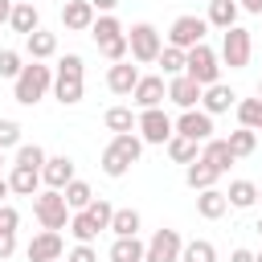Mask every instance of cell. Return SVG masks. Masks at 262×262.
<instances>
[{
	"mask_svg": "<svg viewBox=\"0 0 262 262\" xmlns=\"http://www.w3.org/2000/svg\"><path fill=\"white\" fill-rule=\"evenodd\" d=\"M143 156V139H139V131H123V135H111V143L102 147V156H98V168L111 176V180H119V176H127L131 172V164Z\"/></svg>",
	"mask_w": 262,
	"mask_h": 262,
	"instance_id": "cell-1",
	"label": "cell"
},
{
	"mask_svg": "<svg viewBox=\"0 0 262 262\" xmlns=\"http://www.w3.org/2000/svg\"><path fill=\"white\" fill-rule=\"evenodd\" d=\"M86 94V66L78 53H66L57 66H53V98L61 106H78Z\"/></svg>",
	"mask_w": 262,
	"mask_h": 262,
	"instance_id": "cell-2",
	"label": "cell"
},
{
	"mask_svg": "<svg viewBox=\"0 0 262 262\" xmlns=\"http://www.w3.org/2000/svg\"><path fill=\"white\" fill-rule=\"evenodd\" d=\"M49 90H53V66H45V61H29V66L12 78V98H16L20 106H37Z\"/></svg>",
	"mask_w": 262,
	"mask_h": 262,
	"instance_id": "cell-3",
	"label": "cell"
},
{
	"mask_svg": "<svg viewBox=\"0 0 262 262\" xmlns=\"http://www.w3.org/2000/svg\"><path fill=\"white\" fill-rule=\"evenodd\" d=\"M33 217L41 221V229H66L70 217H74V209L66 205V192L61 188H41L33 196Z\"/></svg>",
	"mask_w": 262,
	"mask_h": 262,
	"instance_id": "cell-4",
	"label": "cell"
},
{
	"mask_svg": "<svg viewBox=\"0 0 262 262\" xmlns=\"http://www.w3.org/2000/svg\"><path fill=\"white\" fill-rule=\"evenodd\" d=\"M127 41H131V61H135V66H156V57H160V49H164V33H160L156 25H147V20L131 25V29H127Z\"/></svg>",
	"mask_w": 262,
	"mask_h": 262,
	"instance_id": "cell-5",
	"label": "cell"
},
{
	"mask_svg": "<svg viewBox=\"0 0 262 262\" xmlns=\"http://www.w3.org/2000/svg\"><path fill=\"white\" fill-rule=\"evenodd\" d=\"M184 74H188V78H196L201 86L221 82V53H217V49H209L205 41H201V45H192V49H188V57H184Z\"/></svg>",
	"mask_w": 262,
	"mask_h": 262,
	"instance_id": "cell-6",
	"label": "cell"
},
{
	"mask_svg": "<svg viewBox=\"0 0 262 262\" xmlns=\"http://www.w3.org/2000/svg\"><path fill=\"white\" fill-rule=\"evenodd\" d=\"M250 53H254V37H250V29L233 25V29L221 33V66H229V70H246V66H250Z\"/></svg>",
	"mask_w": 262,
	"mask_h": 262,
	"instance_id": "cell-7",
	"label": "cell"
},
{
	"mask_svg": "<svg viewBox=\"0 0 262 262\" xmlns=\"http://www.w3.org/2000/svg\"><path fill=\"white\" fill-rule=\"evenodd\" d=\"M139 139L143 143H156V147H164L172 135H176V119L164 111V106H147V111H139Z\"/></svg>",
	"mask_w": 262,
	"mask_h": 262,
	"instance_id": "cell-8",
	"label": "cell"
},
{
	"mask_svg": "<svg viewBox=\"0 0 262 262\" xmlns=\"http://www.w3.org/2000/svg\"><path fill=\"white\" fill-rule=\"evenodd\" d=\"M205 33H209V20L196 16V12H184V16L172 20V29H168V45H176V49H192V45L205 41Z\"/></svg>",
	"mask_w": 262,
	"mask_h": 262,
	"instance_id": "cell-9",
	"label": "cell"
},
{
	"mask_svg": "<svg viewBox=\"0 0 262 262\" xmlns=\"http://www.w3.org/2000/svg\"><path fill=\"white\" fill-rule=\"evenodd\" d=\"M25 258H29V262H57V258H66V237H61V229H41V233H33V242L25 246Z\"/></svg>",
	"mask_w": 262,
	"mask_h": 262,
	"instance_id": "cell-10",
	"label": "cell"
},
{
	"mask_svg": "<svg viewBox=\"0 0 262 262\" xmlns=\"http://www.w3.org/2000/svg\"><path fill=\"white\" fill-rule=\"evenodd\" d=\"M180 250H184V237L176 229H156L147 237V254L143 262H180Z\"/></svg>",
	"mask_w": 262,
	"mask_h": 262,
	"instance_id": "cell-11",
	"label": "cell"
},
{
	"mask_svg": "<svg viewBox=\"0 0 262 262\" xmlns=\"http://www.w3.org/2000/svg\"><path fill=\"white\" fill-rule=\"evenodd\" d=\"M164 98H168V78H164V74H143V78L135 82V90H131V102H135L139 111L164 106Z\"/></svg>",
	"mask_w": 262,
	"mask_h": 262,
	"instance_id": "cell-12",
	"label": "cell"
},
{
	"mask_svg": "<svg viewBox=\"0 0 262 262\" xmlns=\"http://www.w3.org/2000/svg\"><path fill=\"white\" fill-rule=\"evenodd\" d=\"M201 94H205V86H201L196 78H188V74L168 78V102H172V106L192 111V106H201Z\"/></svg>",
	"mask_w": 262,
	"mask_h": 262,
	"instance_id": "cell-13",
	"label": "cell"
},
{
	"mask_svg": "<svg viewBox=\"0 0 262 262\" xmlns=\"http://www.w3.org/2000/svg\"><path fill=\"white\" fill-rule=\"evenodd\" d=\"M176 135H184V139H196V143L213 139V115H209V111H201V106H192V111H180V119H176Z\"/></svg>",
	"mask_w": 262,
	"mask_h": 262,
	"instance_id": "cell-14",
	"label": "cell"
},
{
	"mask_svg": "<svg viewBox=\"0 0 262 262\" xmlns=\"http://www.w3.org/2000/svg\"><path fill=\"white\" fill-rule=\"evenodd\" d=\"M94 16H98V8H94L90 0H66V4H61V25H66V33H90Z\"/></svg>",
	"mask_w": 262,
	"mask_h": 262,
	"instance_id": "cell-15",
	"label": "cell"
},
{
	"mask_svg": "<svg viewBox=\"0 0 262 262\" xmlns=\"http://www.w3.org/2000/svg\"><path fill=\"white\" fill-rule=\"evenodd\" d=\"M143 74H139V66L127 57V61H115L111 70H106V90L111 94H119V98H131V90H135V82H139Z\"/></svg>",
	"mask_w": 262,
	"mask_h": 262,
	"instance_id": "cell-16",
	"label": "cell"
},
{
	"mask_svg": "<svg viewBox=\"0 0 262 262\" xmlns=\"http://www.w3.org/2000/svg\"><path fill=\"white\" fill-rule=\"evenodd\" d=\"M229 106H237V94H233V86H225V82H213V86H205V94H201V111H209V115H225Z\"/></svg>",
	"mask_w": 262,
	"mask_h": 262,
	"instance_id": "cell-17",
	"label": "cell"
},
{
	"mask_svg": "<svg viewBox=\"0 0 262 262\" xmlns=\"http://www.w3.org/2000/svg\"><path fill=\"white\" fill-rule=\"evenodd\" d=\"M41 180H45V188H66L70 180H74V160L61 151V156H49L45 160V168H41Z\"/></svg>",
	"mask_w": 262,
	"mask_h": 262,
	"instance_id": "cell-18",
	"label": "cell"
},
{
	"mask_svg": "<svg viewBox=\"0 0 262 262\" xmlns=\"http://www.w3.org/2000/svg\"><path fill=\"white\" fill-rule=\"evenodd\" d=\"M8 25H12V33H20V37L37 33V29H41V12H37V4H33V0H16Z\"/></svg>",
	"mask_w": 262,
	"mask_h": 262,
	"instance_id": "cell-19",
	"label": "cell"
},
{
	"mask_svg": "<svg viewBox=\"0 0 262 262\" xmlns=\"http://www.w3.org/2000/svg\"><path fill=\"white\" fill-rule=\"evenodd\" d=\"M8 184H12V196H37L45 180H41V172H37V168L12 164V172H8Z\"/></svg>",
	"mask_w": 262,
	"mask_h": 262,
	"instance_id": "cell-20",
	"label": "cell"
},
{
	"mask_svg": "<svg viewBox=\"0 0 262 262\" xmlns=\"http://www.w3.org/2000/svg\"><path fill=\"white\" fill-rule=\"evenodd\" d=\"M25 53H29V61H49L57 53V33H49V29L29 33L25 37Z\"/></svg>",
	"mask_w": 262,
	"mask_h": 262,
	"instance_id": "cell-21",
	"label": "cell"
},
{
	"mask_svg": "<svg viewBox=\"0 0 262 262\" xmlns=\"http://www.w3.org/2000/svg\"><path fill=\"white\" fill-rule=\"evenodd\" d=\"M201 160H205V164H213L221 176L237 164V156L229 151V143H225V139H205V143H201Z\"/></svg>",
	"mask_w": 262,
	"mask_h": 262,
	"instance_id": "cell-22",
	"label": "cell"
},
{
	"mask_svg": "<svg viewBox=\"0 0 262 262\" xmlns=\"http://www.w3.org/2000/svg\"><path fill=\"white\" fill-rule=\"evenodd\" d=\"M196 213H201L205 221H217V217L229 213V196H225L221 188H201V192H196Z\"/></svg>",
	"mask_w": 262,
	"mask_h": 262,
	"instance_id": "cell-23",
	"label": "cell"
},
{
	"mask_svg": "<svg viewBox=\"0 0 262 262\" xmlns=\"http://www.w3.org/2000/svg\"><path fill=\"white\" fill-rule=\"evenodd\" d=\"M237 12H242V4L237 0H209V12H205V20L213 25V29H233L237 25Z\"/></svg>",
	"mask_w": 262,
	"mask_h": 262,
	"instance_id": "cell-24",
	"label": "cell"
},
{
	"mask_svg": "<svg viewBox=\"0 0 262 262\" xmlns=\"http://www.w3.org/2000/svg\"><path fill=\"white\" fill-rule=\"evenodd\" d=\"M217 168L213 164H205V160H192V164H184V180H188V188L192 192H201V188H217Z\"/></svg>",
	"mask_w": 262,
	"mask_h": 262,
	"instance_id": "cell-25",
	"label": "cell"
},
{
	"mask_svg": "<svg viewBox=\"0 0 262 262\" xmlns=\"http://www.w3.org/2000/svg\"><path fill=\"white\" fill-rule=\"evenodd\" d=\"M127 29H123V20L115 16V12H98L94 16V25H90V37H94V45H106V41H115V37H123Z\"/></svg>",
	"mask_w": 262,
	"mask_h": 262,
	"instance_id": "cell-26",
	"label": "cell"
},
{
	"mask_svg": "<svg viewBox=\"0 0 262 262\" xmlns=\"http://www.w3.org/2000/svg\"><path fill=\"white\" fill-rule=\"evenodd\" d=\"M143 254H147V242H139V233L111 242V262H143Z\"/></svg>",
	"mask_w": 262,
	"mask_h": 262,
	"instance_id": "cell-27",
	"label": "cell"
},
{
	"mask_svg": "<svg viewBox=\"0 0 262 262\" xmlns=\"http://www.w3.org/2000/svg\"><path fill=\"white\" fill-rule=\"evenodd\" d=\"M229 209H254L258 205V184L254 180H229Z\"/></svg>",
	"mask_w": 262,
	"mask_h": 262,
	"instance_id": "cell-28",
	"label": "cell"
},
{
	"mask_svg": "<svg viewBox=\"0 0 262 262\" xmlns=\"http://www.w3.org/2000/svg\"><path fill=\"white\" fill-rule=\"evenodd\" d=\"M184 57H188V49H176V45H168V41H164V49H160L156 66H160V74H164V78H176V74H184Z\"/></svg>",
	"mask_w": 262,
	"mask_h": 262,
	"instance_id": "cell-29",
	"label": "cell"
},
{
	"mask_svg": "<svg viewBox=\"0 0 262 262\" xmlns=\"http://www.w3.org/2000/svg\"><path fill=\"white\" fill-rule=\"evenodd\" d=\"M102 123H106V131L123 135V131H135V127H139V115H135L131 106H111V111L102 115Z\"/></svg>",
	"mask_w": 262,
	"mask_h": 262,
	"instance_id": "cell-30",
	"label": "cell"
},
{
	"mask_svg": "<svg viewBox=\"0 0 262 262\" xmlns=\"http://www.w3.org/2000/svg\"><path fill=\"white\" fill-rule=\"evenodd\" d=\"M168 156H172V164H192V160H201V143L196 139H184V135H172L168 143Z\"/></svg>",
	"mask_w": 262,
	"mask_h": 262,
	"instance_id": "cell-31",
	"label": "cell"
},
{
	"mask_svg": "<svg viewBox=\"0 0 262 262\" xmlns=\"http://www.w3.org/2000/svg\"><path fill=\"white\" fill-rule=\"evenodd\" d=\"M139 225H143L139 209H115V217H111V233L115 237H135Z\"/></svg>",
	"mask_w": 262,
	"mask_h": 262,
	"instance_id": "cell-32",
	"label": "cell"
},
{
	"mask_svg": "<svg viewBox=\"0 0 262 262\" xmlns=\"http://www.w3.org/2000/svg\"><path fill=\"white\" fill-rule=\"evenodd\" d=\"M66 229L74 233V242H94V237L102 233V225H98V221H94L86 209H78V213L70 217V225H66Z\"/></svg>",
	"mask_w": 262,
	"mask_h": 262,
	"instance_id": "cell-33",
	"label": "cell"
},
{
	"mask_svg": "<svg viewBox=\"0 0 262 262\" xmlns=\"http://www.w3.org/2000/svg\"><path fill=\"white\" fill-rule=\"evenodd\" d=\"M225 143H229V151H233L237 160H246V156H254V147H258V131L237 127V131H229V135H225Z\"/></svg>",
	"mask_w": 262,
	"mask_h": 262,
	"instance_id": "cell-34",
	"label": "cell"
},
{
	"mask_svg": "<svg viewBox=\"0 0 262 262\" xmlns=\"http://www.w3.org/2000/svg\"><path fill=\"white\" fill-rule=\"evenodd\" d=\"M237 127H250V131H262V98H237Z\"/></svg>",
	"mask_w": 262,
	"mask_h": 262,
	"instance_id": "cell-35",
	"label": "cell"
},
{
	"mask_svg": "<svg viewBox=\"0 0 262 262\" xmlns=\"http://www.w3.org/2000/svg\"><path fill=\"white\" fill-rule=\"evenodd\" d=\"M180 262H217V246L205 242V237H192V242H184Z\"/></svg>",
	"mask_w": 262,
	"mask_h": 262,
	"instance_id": "cell-36",
	"label": "cell"
},
{
	"mask_svg": "<svg viewBox=\"0 0 262 262\" xmlns=\"http://www.w3.org/2000/svg\"><path fill=\"white\" fill-rule=\"evenodd\" d=\"M61 192H66V205H70L74 213H78V209H86V205L94 201V188H90L86 180H78V176H74V180H70V184L61 188Z\"/></svg>",
	"mask_w": 262,
	"mask_h": 262,
	"instance_id": "cell-37",
	"label": "cell"
},
{
	"mask_svg": "<svg viewBox=\"0 0 262 262\" xmlns=\"http://www.w3.org/2000/svg\"><path fill=\"white\" fill-rule=\"evenodd\" d=\"M45 160H49V156H45V147H41V143H20L12 164H25V168H37V172H41V168H45Z\"/></svg>",
	"mask_w": 262,
	"mask_h": 262,
	"instance_id": "cell-38",
	"label": "cell"
},
{
	"mask_svg": "<svg viewBox=\"0 0 262 262\" xmlns=\"http://www.w3.org/2000/svg\"><path fill=\"white\" fill-rule=\"evenodd\" d=\"M98 53H102L111 66H115V61H127V57H131V41H127V33L115 37V41H106V45H98Z\"/></svg>",
	"mask_w": 262,
	"mask_h": 262,
	"instance_id": "cell-39",
	"label": "cell"
},
{
	"mask_svg": "<svg viewBox=\"0 0 262 262\" xmlns=\"http://www.w3.org/2000/svg\"><path fill=\"white\" fill-rule=\"evenodd\" d=\"M86 213H90V217H94V221H98L102 229H111V217H115V205H111V201H102V196H94V201L86 205Z\"/></svg>",
	"mask_w": 262,
	"mask_h": 262,
	"instance_id": "cell-40",
	"label": "cell"
},
{
	"mask_svg": "<svg viewBox=\"0 0 262 262\" xmlns=\"http://www.w3.org/2000/svg\"><path fill=\"white\" fill-rule=\"evenodd\" d=\"M20 70H25L20 53H16V49H0V78H16Z\"/></svg>",
	"mask_w": 262,
	"mask_h": 262,
	"instance_id": "cell-41",
	"label": "cell"
},
{
	"mask_svg": "<svg viewBox=\"0 0 262 262\" xmlns=\"http://www.w3.org/2000/svg\"><path fill=\"white\" fill-rule=\"evenodd\" d=\"M8 147H20V123L0 119V151H8Z\"/></svg>",
	"mask_w": 262,
	"mask_h": 262,
	"instance_id": "cell-42",
	"label": "cell"
},
{
	"mask_svg": "<svg viewBox=\"0 0 262 262\" xmlns=\"http://www.w3.org/2000/svg\"><path fill=\"white\" fill-rule=\"evenodd\" d=\"M66 262H98V250H94V242H78V246L66 254Z\"/></svg>",
	"mask_w": 262,
	"mask_h": 262,
	"instance_id": "cell-43",
	"label": "cell"
},
{
	"mask_svg": "<svg viewBox=\"0 0 262 262\" xmlns=\"http://www.w3.org/2000/svg\"><path fill=\"white\" fill-rule=\"evenodd\" d=\"M16 254V229H0V262H8Z\"/></svg>",
	"mask_w": 262,
	"mask_h": 262,
	"instance_id": "cell-44",
	"label": "cell"
},
{
	"mask_svg": "<svg viewBox=\"0 0 262 262\" xmlns=\"http://www.w3.org/2000/svg\"><path fill=\"white\" fill-rule=\"evenodd\" d=\"M16 225H20V213L4 201V205H0V229H16Z\"/></svg>",
	"mask_w": 262,
	"mask_h": 262,
	"instance_id": "cell-45",
	"label": "cell"
},
{
	"mask_svg": "<svg viewBox=\"0 0 262 262\" xmlns=\"http://www.w3.org/2000/svg\"><path fill=\"white\" fill-rule=\"evenodd\" d=\"M229 262H258V254H254V250H246V246H237V250L229 254Z\"/></svg>",
	"mask_w": 262,
	"mask_h": 262,
	"instance_id": "cell-46",
	"label": "cell"
},
{
	"mask_svg": "<svg viewBox=\"0 0 262 262\" xmlns=\"http://www.w3.org/2000/svg\"><path fill=\"white\" fill-rule=\"evenodd\" d=\"M90 4H94L98 12H115V8H119V0H90Z\"/></svg>",
	"mask_w": 262,
	"mask_h": 262,
	"instance_id": "cell-47",
	"label": "cell"
},
{
	"mask_svg": "<svg viewBox=\"0 0 262 262\" xmlns=\"http://www.w3.org/2000/svg\"><path fill=\"white\" fill-rule=\"evenodd\" d=\"M12 4H16V0H0V25H8V16H12Z\"/></svg>",
	"mask_w": 262,
	"mask_h": 262,
	"instance_id": "cell-48",
	"label": "cell"
},
{
	"mask_svg": "<svg viewBox=\"0 0 262 262\" xmlns=\"http://www.w3.org/2000/svg\"><path fill=\"white\" fill-rule=\"evenodd\" d=\"M246 12H254V16H262V0H237Z\"/></svg>",
	"mask_w": 262,
	"mask_h": 262,
	"instance_id": "cell-49",
	"label": "cell"
},
{
	"mask_svg": "<svg viewBox=\"0 0 262 262\" xmlns=\"http://www.w3.org/2000/svg\"><path fill=\"white\" fill-rule=\"evenodd\" d=\"M12 196V184H8V176H0V205Z\"/></svg>",
	"mask_w": 262,
	"mask_h": 262,
	"instance_id": "cell-50",
	"label": "cell"
},
{
	"mask_svg": "<svg viewBox=\"0 0 262 262\" xmlns=\"http://www.w3.org/2000/svg\"><path fill=\"white\" fill-rule=\"evenodd\" d=\"M254 229H258V237H262V217H258V225H254Z\"/></svg>",
	"mask_w": 262,
	"mask_h": 262,
	"instance_id": "cell-51",
	"label": "cell"
},
{
	"mask_svg": "<svg viewBox=\"0 0 262 262\" xmlns=\"http://www.w3.org/2000/svg\"><path fill=\"white\" fill-rule=\"evenodd\" d=\"M258 98H262V78H258Z\"/></svg>",
	"mask_w": 262,
	"mask_h": 262,
	"instance_id": "cell-52",
	"label": "cell"
},
{
	"mask_svg": "<svg viewBox=\"0 0 262 262\" xmlns=\"http://www.w3.org/2000/svg\"><path fill=\"white\" fill-rule=\"evenodd\" d=\"M258 201H262V184H258Z\"/></svg>",
	"mask_w": 262,
	"mask_h": 262,
	"instance_id": "cell-53",
	"label": "cell"
},
{
	"mask_svg": "<svg viewBox=\"0 0 262 262\" xmlns=\"http://www.w3.org/2000/svg\"><path fill=\"white\" fill-rule=\"evenodd\" d=\"M0 168H4V151H0Z\"/></svg>",
	"mask_w": 262,
	"mask_h": 262,
	"instance_id": "cell-54",
	"label": "cell"
},
{
	"mask_svg": "<svg viewBox=\"0 0 262 262\" xmlns=\"http://www.w3.org/2000/svg\"><path fill=\"white\" fill-rule=\"evenodd\" d=\"M258 262H262V250H258Z\"/></svg>",
	"mask_w": 262,
	"mask_h": 262,
	"instance_id": "cell-55",
	"label": "cell"
},
{
	"mask_svg": "<svg viewBox=\"0 0 262 262\" xmlns=\"http://www.w3.org/2000/svg\"><path fill=\"white\" fill-rule=\"evenodd\" d=\"M57 262H66V258H57Z\"/></svg>",
	"mask_w": 262,
	"mask_h": 262,
	"instance_id": "cell-56",
	"label": "cell"
}]
</instances>
